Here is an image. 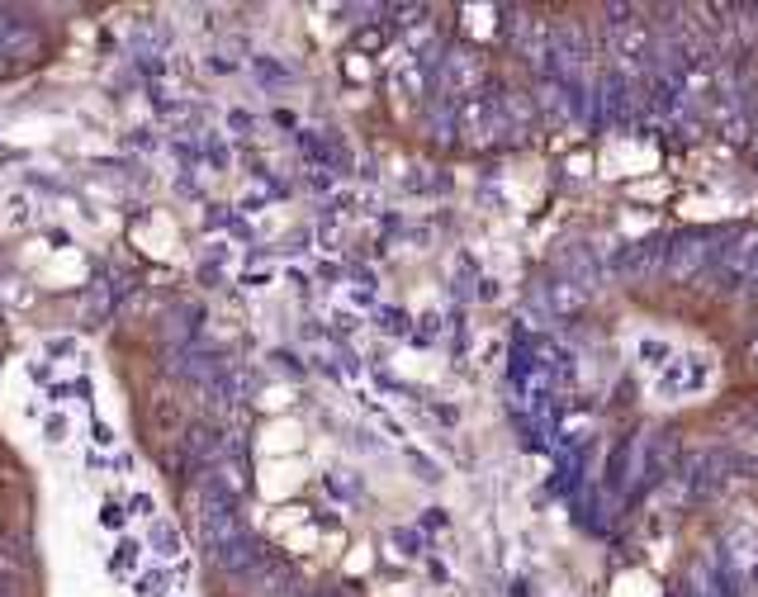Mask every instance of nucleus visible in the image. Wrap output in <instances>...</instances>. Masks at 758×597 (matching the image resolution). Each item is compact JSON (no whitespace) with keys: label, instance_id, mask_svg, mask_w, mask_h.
Masks as SVG:
<instances>
[{"label":"nucleus","instance_id":"nucleus-1","mask_svg":"<svg viewBox=\"0 0 758 597\" xmlns=\"http://www.w3.org/2000/svg\"><path fill=\"white\" fill-rule=\"evenodd\" d=\"M758 275V228H740V233L721 237V256H716V285L721 290H740Z\"/></svg>","mask_w":758,"mask_h":597},{"label":"nucleus","instance_id":"nucleus-2","mask_svg":"<svg viewBox=\"0 0 758 597\" xmlns=\"http://www.w3.org/2000/svg\"><path fill=\"white\" fill-rule=\"evenodd\" d=\"M716 256V237L706 233H687V237H673V247H668V266L664 271L678 280V285H687V280H697V275L706 271V261Z\"/></svg>","mask_w":758,"mask_h":597},{"label":"nucleus","instance_id":"nucleus-3","mask_svg":"<svg viewBox=\"0 0 758 597\" xmlns=\"http://www.w3.org/2000/svg\"><path fill=\"white\" fill-rule=\"evenodd\" d=\"M664 266H668V242L664 237H645V242L626 247L621 261H616V271L626 275V280H650V275H659Z\"/></svg>","mask_w":758,"mask_h":597},{"label":"nucleus","instance_id":"nucleus-4","mask_svg":"<svg viewBox=\"0 0 758 597\" xmlns=\"http://www.w3.org/2000/svg\"><path fill=\"white\" fill-rule=\"evenodd\" d=\"M711 375H716V370H711V361H706V356H678V365H673V370H664V380H659V389H664V394H702L706 384H711Z\"/></svg>","mask_w":758,"mask_h":597},{"label":"nucleus","instance_id":"nucleus-5","mask_svg":"<svg viewBox=\"0 0 758 597\" xmlns=\"http://www.w3.org/2000/svg\"><path fill=\"white\" fill-rule=\"evenodd\" d=\"M583 299H588V294L578 290L574 280H560V285H550V304H555V313H578V308H583Z\"/></svg>","mask_w":758,"mask_h":597},{"label":"nucleus","instance_id":"nucleus-6","mask_svg":"<svg viewBox=\"0 0 758 597\" xmlns=\"http://www.w3.org/2000/svg\"><path fill=\"white\" fill-rule=\"evenodd\" d=\"M749 285H754V294H758V275H754V280H749Z\"/></svg>","mask_w":758,"mask_h":597}]
</instances>
